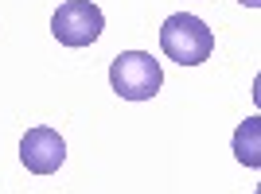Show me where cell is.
Masks as SVG:
<instances>
[{
    "instance_id": "cell-1",
    "label": "cell",
    "mask_w": 261,
    "mask_h": 194,
    "mask_svg": "<svg viewBox=\"0 0 261 194\" xmlns=\"http://www.w3.org/2000/svg\"><path fill=\"white\" fill-rule=\"evenodd\" d=\"M160 51L168 58H175L179 66H199V62H207L211 51H215V31L199 16L175 12L160 27Z\"/></svg>"
},
{
    "instance_id": "cell-4",
    "label": "cell",
    "mask_w": 261,
    "mask_h": 194,
    "mask_svg": "<svg viewBox=\"0 0 261 194\" xmlns=\"http://www.w3.org/2000/svg\"><path fill=\"white\" fill-rule=\"evenodd\" d=\"M66 159V140L55 128L39 124V128H28L20 140V163L32 175H55Z\"/></svg>"
},
{
    "instance_id": "cell-6",
    "label": "cell",
    "mask_w": 261,
    "mask_h": 194,
    "mask_svg": "<svg viewBox=\"0 0 261 194\" xmlns=\"http://www.w3.org/2000/svg\"><path fill=\"white\" fill-rule=\"evenodd\" d=\"M242 4H246V8H261V0H242Z\"/></svg>"
},
{
    "instance_id": "cell-5",
    "label": "cell",
    "mask_w": 261,
    "mask_h": 194,
    "mask_svg": "<svg viewBox=\"0 0 261 194\" xmlns=\"http://www.w3.org/2000/svg\"><path fill=\"white\" fill-rule=\"evenodd\" d=\"M261 120L250 117L246 124H238V132H234V155H238V163H246V167H261Z\"/></svg>"
},
{
    "instance_id": "cell-3",
    "label": "cell",
    "mask_w": 261,
    "mask_h": 194,
    "mask_svg": "<svg viewBox=\"0 0 261 194\" xmlns=\"http://www.w3.org/2000/svg\"><path fill=\"white\" fill-rule=\"evenodd\" d=\"M101 31H106V16L90 0H66L51 16V35L63 47H90L101 39Z\"/></svg>"
},
{
    "instance_id": "cell-2",
    "label": "cell",
    "mask_w": 261,
    "mask_h": 194,
    "mask_svg": "<svg viewBox=\"0 0 261 194\" xmlns=\"http://www.w3.org/2000/svg\"><path fill=\"white\" fill-rule=\"evenodd\" d=\"M109 86L125 101H152L164 86V70L152 54L144 51H121L109 62Z\"/></svg>"
}]
</instances>
